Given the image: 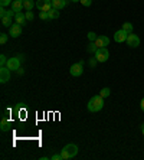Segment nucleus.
<instances>
[{
	"label": "nucleus",
	"mask_w": 144,
	"mask_h": 160,
	"mask_svg": "<svg viewBox=\"0 0 144 160\" xmlns=\"http://www.w3.org/2000/svg\"><path fill=\"white\" fill-rule=\"evenodd\" d=\"M104 107V98L101 95H94L88 102V110L91 112H98Z\"/></svg>",
	"instance_id": "obj_1"
},
{
	"label": "nucleus",
	"mask_w": 144,
	"mask_h": 160,
	"mask_svg": "<svg viewBox=\"0 0 144 160\" xmlns=\"http://www.w3.org/2000/svg\"><path fill=\"white\" fill-rule=\"evenodd\" d=\"M94 55H95V59L98 61V62H105V61L110 58V52H108L107 48H98V51H97Z\"/></svg>",
	"instance_id": "obj_2"
},
{
	"label": "nucleus",
	"mask_w": 144,
	"mask_h": 160,
	"mask_svg": "<svg viewBox=\"0 0 144 160\" xmlns=\"http://www.w3.org/2000/svg\"><path fill=\"white\" fill-rule=\"evenodd\" d=\"M69 72L72 77H81L82 72H84V62L79 61L78 63H74V65L69 68Z\"/></svg>",
	"instance_id": "obj_3"
},
{
	"label": "nucleus",
	"mask_w": 144,
	"mask_h": 160,
	"mask_svg": "<svg viewBox=\"0 0 144 160\" xmlns=\"http://www.w3.org/2000/svg\"><path fill=\"white\" fill-rule=\"evenodd\" d=\"M127 45H128L130 48H137V46H140V38H138V35L136 33H128V38H127Z\"/></svg>",
	"instance_id": "obj_4"
},
{
	"label": "nucleus",
	"mask_w": 144,
	"mask_h": 160,
	"mask_svg": "<svg viewBox=\"0 0 144 160\" xmlns=\"http://www.w3.org/2000/svg\"><path fill=\"white\" fill-rule=\"evenodd\" d=\"M6 67H7L10 71H17L19 68H20V59H19L17 56H15V58H9Z\"/></svg>",
	"instance_id": "obj_5"
},
{
	"label": "nucleus",
	"mask_w": 144,
	"mask_h": 160,
	"mask_svg": "<svg viewBox=\"0 0 144 160\" xmlns=\"http://www.w3.org/2000/svg\"><path fill=\"white\" fill-rule=\"evenodd\" d=\"M127 38H128V32H126L124 29H120V30H117V32L114 33V41L117 42V43H122V42H126Z\"/></svg>",
	"instance_id": "obj_6"
},
{
	"label": "nucleus",
	"mask_w": 144,
	"mask_h": 160,
	"mask_svg": "<svg viewBox=\"0 0 144 160\" xmlns=\"http://www.w3.org/2000/svg\"><path fill=\"white\" fill-rule=\"evenodd\" d=\"M9 35L12 38H19L22 35V25H19V23H13L10 28H9Z\"/></svg>",
	"instance_id": "obj_7"
},
{
	"label": "nucleus",
	"mask_w": 144,
	"mask_h": 160,
	"mask_svg": "<svg viewBox=\"0 0 144 160\" xmlns=\"http://www.w3.org/2000/svg\"><path fill=\"white\" fill-rule=\"evenodd\" d=\"M10 69L7 67H0V82L2 84H6V82L10 79Z\"/></svg>",
	"instance_id": "obj_8"
},
{
	"label": "nucleus",
	"mask_w": 144,
	"mask_h": 160,
	"mask_svg": "<svg viewBox=\"0 0 144 160\" xmlns=\"http://www.w3.org/2000/svg\"><path fill=\"white\" fill-rule=\"evenodd\" d=\"M63 150H65V152L69 154L71 159H74V157L78 154V146L72 144V143H71V144H67V146H65V147H63Z\"/></svg>",
	"instance_id": "obj_9"
},
{
	"label": "nucleus",
	"mask_w": 144,
	"mask_h": 160,
	"mask_svg": "<svg viewBox=\"0 0 144 160\" xmlns=\"http://www.w3.org/2000/svg\"><path fill=\"white\" fill-rule=\"evenodd\" d=\"M108 43H110V38L108 36H98L95 41V45L98 48H107Z\"/></svg>",
	"instance_id": "obj_10"
},
{
	"label": "nucleus",
	"mask_w": 144,
	"mask_h": 160,
	"mask_svg": "<svg viewBox=\"0 0 144 160\" xmlns=\"http://www.w3.org/2000/svg\"><path fill=\"white\" fill-rule=\"evenodd\" d=\"M15 19H16V23L22 25V26H25L26 22H27V19H26V15L23 13V12H17V13L15 15Z\"/></svg>",
	"instance_id": "obj_11"
},
{
	"label": "nucleus",
	"mask_w": 144,
	"mask_h": 160,
	"mask_svg": "<svg viewBox=\"0 0 144 160\" xmlns=\"http://www.w3.org/2000/svg\"><path fill=\"white\" fill-rule=\"evenodd\" d=\"M12 9L17 13V12H22L25 9V4H23V0H13L12 3Z\"/></svg>",
	"instance_id": "obj_12"
},
{
	"label": "nucleus",
	"mask_w": 144,
	"mask_h": 160,
	"mask_svg": "<svg viewBox=\"0 0 144 160\" xmlns=\"http://www.w3.org/2000/svg\"><path fill=\"white\" fill-rule=\"evenodd\" d=\"M67 3H68V0H52L53 8L58 9V10H62V9L67 8Z\"/></svg>",
	"instance_id": "obj_13"
},
{
	"label": "nucleus",
	"mask_w": 144,
	"mask_h": 160,
	"mask_svg": "<svg viewBox=\"0 0 144 160\" xmlns=\"http://www.w3.org/2000/svg\"><path fill=\"white\" fill-rule=\"evenodd\" d=\"M48 15H49V19H51V20H55V19L59 18V10L55 8H52L51 10L48 12Z\"/></svg>",
	"instance_id": "obj_14"
},
{
	"label": "nucleus",
	"mask_w": 144,
	"mask_h": 160,
	"mask_svg": "<svg viewBox=\"0 0 144 160\" xmlns=\"http://www.w3.org/2000/svg\"><path fill=\"white\" fill-rule=\"evenodd\" d=\"M23 4H25V10L26 12L32 10V9L36 6V3H35L33 0H23Z\"/></svg>",
	"instance_id": "obj_15"
},
{
	"label": "nucleus",
	"mask_w": 144,
	"mask_h": 160,
	"mask_svg": "<svg viewBox=\"0 0 144 160\" xmlns=\"http://www.w3.org/2000/svg\"><path fill=\"white\" fill-rule=\"evenodd\" d=\"M0 128L2 131H7L10 128V121L7 118H2V123H0Z\"/></svg>",
	"instance_id": "obj_16"
},
{
	"label": "nucleus",
	"mask_w": 144,
	"mask_h": 160,
	"mask_svg": "<svg viewBox=\"0 0 144 160\" xmlns=\"http://www.w3.org/2000/svg\"><path fill=\"white\" fill-rule=\"evenodd\" d=\"M2 25H3L4 28H10L12 25H13L10 16H4V18H2Z\"/></svg>",
	"instance_id": "obj_17"
},
{
	"label": "nucleus",
	"mask_w": 144,
	"mask_h": 160,
	"mask_svg": "<svg viewBox=\"0 0 144 160\" xmlns=\"http://www.w3.org/2000/svg\"><path fill=\"white\" fill-rule=\"evenodd\" d=\"M87 51H88L89 53H95L97 51H98V46L95 45V42H91V43L88 45V48H87Z\"/></svg>",
	"instance_id": "obj_18"
},
{
	"label": "nucleus",
	"mask_w": 144,
	"mask_h": 160,
	"mask_svg": "<svg viewBox=\"0 0 144 160\" xmlns=\"http://www.w3.org/2000/svg\"><path fill=\"white\" fill-rule=\"evenodd\" d=\"M121 29H124L126 32H128V33H131L133 32V23H130V22H126V23H122V28Z\"/></svg>",
	"instance_id": "obj_19"
},
{
	"label": "nucleus",
	"mask_w": 144,
	"mask_h": 160,
	"mask_svg": "<svg viewBox=\"0 0 144 160\" xmlns=\"http://www.w3.org/2000/svg\"><path fill=\"white\" fill-rule=\"evenodd\" d=\"M110 94H111V89L108 88V87H105V88H102L101 89V92H100V95L102 98H107V97H110Z\"/></svg>",
	"instance_id": "obj_20"
},
{
	"label": "nucleus",
	"mask_w": 144,
	"mask_h": 160,
	"mask_svg": "<svg viewBox=\"0 0 144 160\" xmlns=\"http://www.w3.org/2000/svg\"><path fill=\"white\" fill-rule=\"evenodd\" d=\"M87 36H88V39H89L91 42H95L97 38H98V35H97L95 32H88V35H87Z\"/></svg>",
	"instance_id": "obj_21"
},
{
	"label": "nucleus",
	"mask_w": 144,
	"mask_h": 160,
	"mask_svg": "<svg viewBox=\"0 0 144 160\" xmlns=\"http://www.w3.org/2000/svg\"><path fill=\"white\" fill-rule=\"evenodd\" d=\"M45 3H46V0H37V2H36V8L39 9V10H42V9H43V6H45Z\"/></svg>",
	"instance_id": "obj_22"
},
{
	"label": "nucleus",
	"mask_w": 144,
	"mask_h": 160,
	"mask_svg": "<svg viewBox=\"0 0 144 160\" xmlns=\"http://www.w3.org/2000/svg\"><path fill=\"white\" fill-rule=\"evenodd\" d=\"M6 42H7V35H6V33H0V43L4 45Z\"/></svg>",
	"instance_id": "obj_23"
},
{
	"label": "nucleus",
	"mask_w": 144,
	"mask_h": 160,
	"mask_svg": "<svg viewBox=\"0 0 144 160\" xmlns=\"http://www.w3.org/2000/svg\"><path fill=\"white\" fill-rule=\"evenodd\" d=\"M39 18H41L42 20H46V19H49L48 12H43V10H41V13H39Z\"/></svg>",
	"instance_id": "obj_24"
},
{
	"label": "nucleus",
	"mask_w": 144,
	"mask_h": 160,
	"mask_svg": "<svg viewBox=\"0 0 144 160\" xmlns=\"http://www.w3.org/2000/svg\"><path fill=\"white\" fill-rule=\"evenodd\" d=\"M13 3V0H0V4H2V8H6L9 4Z\"/></svg>",
	"instance_id": "obj_25"
},
{
	"label": "nucleus",
	"mask_w": 144,
	"mask_h": 160,
	"mask_svg": "<svg viewBox=\"0 0 144 160\" xmlns=\"http://www.w3.org/2000/svg\"><path fill=\"white\" fill-rule=\"evenodd\" d=\"M25 15H26V19H27V20H33V12L32 10L25 12Z\"/></svg>",
	"instance_id": "obj_26"
},
{
	"label": "nucleus",
	"mask_w": 144,
	"mask_h": 160,
	"mask_svg": "<svg viewBox=\"0 0 144 160\" xmlns=\"http://www.w3.org/2000/svg\"><path fill=\"white\" fill-rule=\"evenodd\" d=\"M7 63V59H6V56L4 55H0V67H4Z\"/></svg>",
	"instance_id": "obj_27"
},
{
	"label": "nucleus",
	"mask_w": 144,
	"mask_h": 160,
	"mask_svg": "<svg viewBox=\"0 0 144 160\" xmlns=\"http://www.w3.org/2000/svg\"><path fill=\"white\" fill-rule=\"evenodd\" d=\"M61 156H62V160H68V159H71L69 157V154H68L67 152H65V150H61Z\"/></svg>",
	"instance_id": "obj_28"
},
{
	"label": "nucleus",
	"mask_w": 144,
	"mask_h": 160,
	"mask_svg": "<svg viewBox=\"0 0 144 160\" xmlns=\"http://www.w3.org/2000/svg\"><path fill=\"white\" fill-rule=\"evenodd\" d=\"M81 4H84V6L89 8V6L92 4V0H81Z\"/></svg>",
	"instance_id": "obj_29"
},
{
	"label": "nucleus",
	"mask_w": 144,
	"mask_h": 160,
	"mask_svg": "<svg viewBox=\"0 0 144 160\" xmlns=\"http://www.w3.org/2000/svg\"><path fill=\"white\" fill-rule=\"evenodd\" d=\"M7 12H9V10H6L4 8H2V9H0V18H4V16H7Z\"/></svg>",
	"instance_id": "obj_30"
},
{
	"label": "nucleus",
	"mask_w": 144,
	"mask_h": 160,
	"mask_svg": "<svg viewBox=\"0 0 144 160\" xmlns=\"http://www.w3.org/2000/svg\"><path fill=\"white\" fill-rule=\"evenodd\" d=\"M52 160H62V156L61 154H53V156H51Z\"/></svg>",
	"instance_id": "obj_31"
},
{
	"label": "nucleus",
	"mask_w": 144,
	"mask_h": 160,
	"mask_svg": "<svg viewBox=\"0 0 144 160\" xmlns=\"http://www.w3.org/2000/svg\"><path fill=\"white\" fill-rule=\"evenodd\" d=\"M140 107H141V110H143V111H144V98H143V100H141V102H140Z\"/></svg>",
	"instance_id": "obj_32"
},
{
	"label": "nucleus",
	"mask_w": 144,
	"mask_h": 160,
	"mask_svg": "<svg viewBox=\"0 0 144 160\" xmlns=\"http://www.w3.org/2000/svg\"><path fill=\"white\" fill-rule=\"evenodd\" d=\"M16 72H17L19 75H22V74H23V69H22V68H19V69H17V71H16Z\"/></svg>",
	"instance_id": "obj_33"
},
{
	"label": "nucleus",
	"mask_w": 144,
	"mask_h": 160,
	"mask_svg": "<svg viewBox=\"0 0 144 160\" xmlns=\"http://www.w3.org/2000/svg\"><path fill=\"white\" fill-rule=\"evenodd\" d=\"M141 131H143V136H144V124L141 126Z\"/></svg>",
	"instance_id": "obj_34"
},
{
	"label": "nucleus",
	"mask_w": 144,
	"mask_h": 160,
	"mask_svg": "<svg viewBox=\"0 0 144 160\" xmlns=\"http://www.w3.org/2000/svg\"><path fill=\"white\" fill-rule=\"evenodd\" d=\"M71 2H74V3H77V2H81V0H71Z\"/></svg>",
	"instance_id": "obj_35"
}]
</instances>
